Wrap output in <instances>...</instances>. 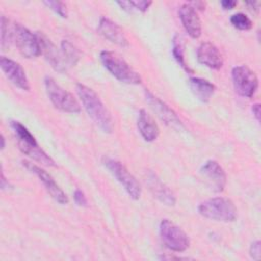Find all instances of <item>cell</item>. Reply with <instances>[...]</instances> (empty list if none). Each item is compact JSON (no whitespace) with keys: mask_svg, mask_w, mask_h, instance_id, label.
Returning a JSON list of instances; mask_svg holds the SVG:
<instances>
[{"mask_svg":"<svg viewBox=\"0 0 261 261\" xmlns=\"http://www.w3.org/2000/svg\"><path fill=\"white\" fill-rule=\"evenodd\" d=\"M75 89L84 108L97 126L104 133H111L113 129V119L99 96L94 90L82 84H77Z\"/></svg>","mask_w":261,"mask_h":261,"instance_id":"cell-1","label":"cell"},{"mask_svg":"<svg viewBox=\"0 0 261 261\" xmlns=\"http://www.w3.org/2000/svg\"><path fill=\"white\" fill-rule=\"evenodd\" d=\"M15 137L17 139V145L20 151L34 159L35 161L41 163L45 166H56L54 160L38 145L35 137L31 134V132L20 122L11 121L10 123Z\"/></svg>","mask_w":261,"mask_h":261,"instance_id":"cell-2","label":"cell"},{"mask_svg":"<svg viewBox=\"0 0 261 261\" xmlns=\"http://www.w3.org/2000/svg\"><path fill=\"white\" fill-rule=\"evenodd\" d=\"M100 59L105 68L119 82L128 85L141 84L140 74L115 52L103 50L100 53Z\"/></svg>","mask_w":261,"mask_h":261,"instance_id":"cell-3","label":"cell"},{"mask_svg":"<svg viewBox=\"0 0 261 261\" xmlns=\"http://www.w3.org/2000/svg\"><path fill=\"white\" fill-rule=\"evenodd\" d=\"M198 212L205 218L221 222H231L238 217V210L233 202L224 197L209 199L198 206Z\"/></svg>","mask_w":261,"mask_h":261,"instance_id":"cell-4","label":"cell"},{"mask_svg":"<svg viewBox=\"0 0 261 261\" xmlns=\"http://www.w3.org/2000/svg\"><path fill=\"white\" fill-rule=\"evenodd\" d=\"M46 93L52 104L59 110L68 113H79L81 105L77 100L61 86H59L51 76L45 77Z\"/></svg>","mask_w":261,"mask_h":261,"instance_id":"cell-5","label":"cell"},{"mask_svg":"<svg viewBox=\"0 0 261 261\" xmlns=\"http://www.w3.org/2000/svg\"><path fill=\"white\" fill-rule=\"evenodd\" d=\"M103 164L109 170V172L117 179L118 182L123 187L129 197L134 200H138L142 194V188L137 178L127 170V168L119 161L104 158Z\"/></svg>","mask_w":261,"mask_h":261,"instance_id":"cell-6","label":"cell"},{"mask_svg":"<svg viewBox=\"0 0 261 261\" xmlns=\"http://www.w3.org/2000/svg\"><path fill=\"white\" fill-rule=\"evenodd\" d=\"M159 233L164 246L173 252H185L190 246L188 234L169 219H162Z\"/></svg>","mask_w":261,"mask_h":261,"instance_id":"cell-7","label":"cell"},{"mask_svg":"<svg viewBox=\"0 0 261 261\" xmlns=\"http://www.w3.org/2000/svg\"><path fill=\"white\" fill-rule=\"evenodd\" d=\"M231 79L234 91L242 97L251 98L258 89V77L247 65L234 66Z\"/></svg>","mask_w":261,"mask_h":261,"instance_id":"cell-8","label":"cell"},{"mask_svg":"<svg viewBox=\"0 0 261 261\" xmlns=\"http://www.w3.org/2000/svg\"><path fill=\"white\" fill-rule=\"evenodd\" d=\"M13 42L20 54L25 58H36L41 55V47L37 35L19 23L13 24Z\"/></svg>","mask_w":261,"mask_h":261,"instance_id":"cell-9","label":"cell"},{"mask_svg":"<svg viewBox=\"0 0 261 261\" xmlns=\"http://www.w3.org/2000/svg\"><path fill=\"white\" fill-rule=\"evenodd\" d=\"M22 165L28 170H30L32 173L36 174L39 177V179L43 182V185H44L45 189L47 190V192L49 193V195L57 203H59L61 205H65L68 203V198H67L66 194L60 189V187L56 184V181L53 179V177L47 171H45L40 166H38L35 163L28 161V160H23Z\"/></svg>","mask_w":261,"mask_h":261,"instance_id":"cell-10","label":"cell"},{"mask_svg":"<svg viewBox=\"0 0 261 261\" xmlns=\"http://www.w3.org/2000/svg\"><path fill=\"white\" fill-rule=\"evenodd\" d=\"M145 98L150 107L154 110L158 117L162 121H164L165 124L177 129L184 128V124L181 123L176 113L167 104H165L158 97L153 95L149 90H145Z\"/></svg>","mask_w":261,"mask_h":261,"instance_id":"cell-11","label":"cell"},{"mask_svg":"<svg viewBox=\"0 0 261 261\" xmlns=\"http://www.w3.org/2000/svg\"><path fill=\"white\" fill-rule=\"evenodd\" d=\"M0 67L4 72L5 76L17 88L23 91H30V83L28 76L25 74L22 66L5 56H1L0 58Z\"/></svg>","mask_w":261,"mask_h":261,"instance_id":"cell-12","label":"cell"},{"mask_svg":"<svg viewBox=\"0 0 261 261\" xmlns=\"http://www.w3.org/2000/svg\"><path fill=\"white\" fill-rule=\"evenodd\" d=\"M37 38L41 47V54H43L46 60L51 64V66L59 71L64 72L66 70V66L64 63V59L62 53L57 49V47L52 43L50 39H48L43 33L38 32Z\"/></svg>","mask_w":261,"mask_h":261,"instance_id":"cell-13","label":"cell"},{"mask_svg":"<svg viewBox=\"0 0 261 261\" xmlns=\"http://www.w3.org/2000/svg\"><path fill=\"white\" fill-rule=\"evenodd\" d=\"M200 172L207 179L209 185L215 192H222L226 185V174L220 164L215 160L206 161Z\"/></svg>","mask_w":261,"mask_h":261,"instance_id":"cell-14","label":"cell"},{"mask_svg":"<svg viewBox=\"0 0 261 261\" xmlns=\"http://www.w3.org/2000/svg\"><path fill=\"white\" fill-rule=\"evenodd\" d=\"M178 16L186 32L191 38L197 39L201 36V20L197 13V10L192 5H190L189 3L182 4L178 8Z\"/></svg>","mask_w":261,"mask_h":261,"instance_id":"cell-15","label":"cell"},{"mask_svg":"<svg viewBox=\"0 0 261 261\" xmlns=\"http://www.w3.org/2000/svg\"><path fill=\"white\" fill-rule=\"evenodd\" d=\"M198 61L212 69H219L223 65V58L218 48L210 43L203 42L197 50Z\"/></svg>","mask_w":261,"mask_h":261,"instance_id":"cell-16","label":"cell"},{"mask_svg":"<svg viewBox=\"0 0 261 261\" xmlns=\"http://www.w3.org/2000/svg\"><path fill=\"white\" fill-rule=\"evenodd\" d=\"M98 32L110 42L121 46L127 47L128 41L121 30V28L107 17H101L98 24Z\"/></svg>","mask_w":261,"mask_h":261,"instance_id":"cell-17","label":"cell"},{"mask_svg":"<svg viewBox=\"0 0 261 261\" xmlns=\"http://www.w3.org/2000/svg\"><path fill=\"white\" fill-rule=\"evenodd\" d=\"M146 184L149 186V189L154 197H156L161 203L167 206H173L175 204L176 198L174 194L160 180L156 174L149 171L147 174Z\"/></svg>","mask_w":261,"mask_h":261,"instance_id":"cell-18","label":"cell"},{"mask_svg":"<svg viewBox=\"0 0 261 261\" xmlns=\"http://www.w3.org/2000/svg\"><path fill=\"white\" fill-rule=\"evenodd\" d=\"M137 126L141 136L147 142H153L159 136V127L157 123L145 109H141L139 112Z\"/></svg>","mask_w":261,"mask_h":261,"instance_id":"cell-19","label":"cell"},{"mask_svg":"<svg viewBox=\"0 0 261 261\" xmlns=\"http://www.w3.org/2000/svg\"><path fill=\"white\" fill-rule=\"evenodd\" d=\"M189 86L193 94L202 102H208L215 92V86L201 77H190Z\"/></svg>","mask_w":261,"mask_h":261,"instance_id":"cell-20","label":"cell"},{"mask_svg":"<svg viewBox=\"0 0 261 261\" xmlns=\"http://www.w3.org/2000/svg\"><path fill=\"white\" fill-rule=\"evenodd\" d=\"M172 54L177 63L188 72H191L192 70L188 66L185 60V55H184V44L182 40L178 35H175L172 40Z\"/></svg>","mask_w":261,"mask_h":261,"instance_id":"cell-21","label":"cell"},{"mask_svg":"<svg viewBox=\"0 0 261 261\" xmlns=\"http://www.w3.org/2000/svg\"><path fill=\"white\" fill-rule=\"evenodd\" d=\"M13 41V24L4 15L1 16V48L6 50Z\"/></svg>","mask_w":261,"mask_h":261,"instance_id":"cell-22","label":"cell"},{"mask_svg":"<svg viewBox=\"0 0 261 261\" xmlns=\"http://www.w3.org/2000/svg\"><path fill=\"white\" fill-rule=\"evenodd\" d=\"M61 53H62L65 63H68L70 65L76 64V62L80 59L79 51L75 49V47L70 42H68L66 40H63L61 42Z\"/></svg>","mask_w":261,"mask_h":261,"instance_id":"cell-23","label":"cell"},{"mask_svg":"<svg viewBox=\"0 0 261 261\" xmlns=\"http://www.w3.org/2000/svg\"><path fill=\"white\" fill-rule=\"evenodd\" d=\"M230 23L240 31H248L252 28L253 22L252 20L244 13L239 12L234 13L230 16Z\"/></svg>","mask_w":261,"mask_h":261,"instance_id":"cell-24","label":"cell"},{"mask_svg":"<svg viewBox=\"0 0 261 261\" xmlns=\"http://www.w3.org/2000/svg\"><path fill=\"white\" fill-rule=\"evenodd\" d=\"M44 4L48 6L50 9H52L55 13H57L59 16L65 18L67 16V10H66V5L61 2V1H44Z\"/></svg>","mask_w":261,"mask_h":261,"instance_id":"cell-25","label":"cell"},{"mask_svg":"<svg viewBox=\"0 0 261 261\" xmlns=\"http://www.w3.org/2000/svg\"><path fill=\"white\" fill-rule=\"evenodd\" d=\"M250 256L254 260H259L261 256V249H260V241H255L250 246Z\"/></svg>","mask_w":261,"mask_h":261,"instance_id":"cell-26","label":"cell"},{"mask_svg":"<svg viewBox=\"0 0 261 261\" xmlns=\"http://www.w3.org/2000/svg\"><path fill=\"white\" fill-rule=\"evenodd\" d=\"M134 9L139 10L141 12H145L149 6L152 4L151 1H145V0H141V1H130Z\"/></svg>","mask_w":261,"mask_h":261,"instance_id":"cell-27","label":"cell"},{"mask_svg":"<svg viewBox=\"0 0 261 261\" xmlns=\"http://www.w3.org/2000/svg\"><path fill=\"white\" fill-rule=\"evenodd\" d=\"M73 198H74V201L75 203L79 205V206H87L88 204V201H87V198L85 196V194L80 190V189H76L73 193Z\"/></svg>","mask_w":261,"mask_h":261,"instance_id":"cell-28","label":"cell"},{"mask_svg":"<svg viewBox=\"0 0 261 261\" xmlns=\"http://www.w3.org/2000/svg\"><path fill=\"white\" fill-rule=\"evenodd\" d=\"M220 5L222 6L223 9L227 10V9H232L237 5V2L232 0H223L220 2Z\"/></svg>","mask_w":261,"mask_h":261,"instance_id":"cell-29","label":"cell"},{"mask_svg":"<svg viewBox=\"0 0 261 261\" xmlns=\"http://www.w3.org/2000/svg\"><path fill=\"white\" fill-rule=\"evenodd\" d=\"M252 112L255 118L257 119V121H259L260 120V104L259 103H256L252 106Z\"/></svg>","mask_w":261,"mask_h":261,"instance_id":"cell-30","label":"cell"},{"mask_svg":"<svg viewBox=\"0 0 261 261\" xmlns=\"http://www.w3.org/2000/svg\"><path fill=\"white\" fill-rule=\"evenodd\" d=\"M247 5L250 6V9L253 10V11H256L258 12L259 11V5H260V2H247Z\"/></svg>","mask_w":261,"mask_h":261,"instance_id":"cell-31","label":"cell"},{"mask_svg":"<svg viewBox=\"0 0 261 261\" xmlns=\"http://www.w3.org/2000/svg\"><path fill=\"white\" fill-rule=\"evenodd\" d=\"M189 4L192 5L195 9H196V8H199V9L203 10L204 7H205V3H204V2H199V1H197V2H191V3H189Z\"/></svg>","mask_w":261,"mask_h":261,"instance_id":"cell-32","label":"cell"},{"mask_svg":"<svg viewBox=\"0 0 261 261\" xmlns=\"http://www.w3.org/2000/svg\"><path fill=\"white\" fill-rule=\"evenodd\" d=\"M9 187V182L6 180V178H5V176H4V174H3V172L1 173V189L2 190H5L6 188H8Z\"/></svg>","mask_w":261,"mask_h":261,"instance_id":"cell-33","label":"cell"},{"mask_svg":"<svg viewBox=\"0 0 261 261\" xmlns=\"http://www.w3.org/2000/svg\"><path fill=\"white\" fill-rule=\"evenodd\" d=\"M4 148H5V139L3 135H1V150H3Z\"/></svg>","mask_w":261,"mask_h":261,"instance_id":"cell-34","label":"cell"}]
</instances>
